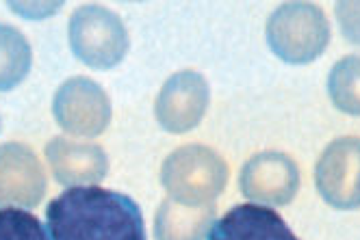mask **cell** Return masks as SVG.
Wrapping results in <instances>:
<instances>
[{"label": "cell", "mask_w": 360, "mask_h": 240, "mask_svg": "<svg viewBox=\"0 0 360 240\" xmlns=\"http://www.w3.org/2000/svg\"><path fill=\"white\" fill-rule=\"evenodd\" d=\"M50 240H146L139 206L100 186H72L46 208Z\"/></svg>", "instance_id": "6da1fadb"}, {"label": "cell", "mask_w": 360, "mask_h": 240, "mask_svg": "<svg viewBox=\"0 0 360 240\" xmlns=\"http://www.w3.org/2000/svg\"><path fill=\"white\" fill-rule=\"evenodd\" d=\"M269 41L287 61H311L328 41V24L311 5L282 7L269 24Z\"/></svg>", "instance_id": "7a4b0ae2"}, {"label": "cell", "mask_w": 360, "mask_h": 240, "mask_svg": "<svg viewBox=\"0 0 360 240\" xmlns=\"http://www.w3.org/2000/svg\"><path fill=\"white\" fill-rule=\"evenodd\" d=\"M317 186L337 208L360 204V141L341 139L332 143L317 163Z\"/></svg>", "instance_id": "3957f363"}, {"label": "cell", "mask_w": 360, "mask_h": 240, "mask_svg": "<svg viewBox=\"0 0 360 240\" xmlns=\"http://www.w3.org/2000/svg\"><path fill=\"white\" fill-rule=\"evenodd\" d=\"M209 240H300L276 210L241 204L213 223Z\"/></svg>", "instance_id": "277c9868"}, {"label": "cell", "mask_w": 360, "mask_h": 240, "mask_svg": "<svg viewBox=\"0 0 360 240\" xmlns=\"http://www.w3.org/2000/svg\"><path fill=\"white\" fill-rule=\"evenodd\" d=\"M241 182L245 195L287 201L289 195L295 191L297 175L289 158L278 154H263L245 165Z\"/></svg>", "instance_id": "5b68a950"}, {"label": "cell", "mask_w": 360, "mask_h": 240, "mask_svg": "<svg viewBox=\"0 0 360 240\" xmlns=\"http://www.w3.org/2000/svg\"><path fill=\"white\" fill-rule=\"evenodd\" d=\"M330 93L337 106L360 115V57H347L330 74Z\"/></svg>", "instance_id": "8992f818"}, {"label": "cell", "mask_w": 360, "mask_h": 240, "mask_svg": "<svg viewBox=\"0 0 360 240\" xmlns=\"http://www.w3.org/2000/svg\"><path fill=\"white\" fill-rule=\"evenodd\" d=\"M0 240H50L41 221L27 210H0Z\"/></svg>", "instance_id": "52a82bcc"}]
</instances>
